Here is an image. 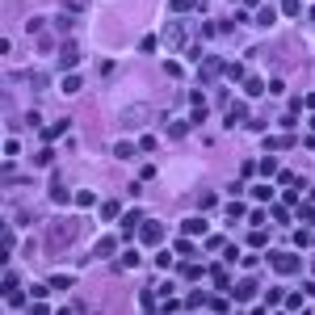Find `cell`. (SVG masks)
<instances>
[{"instance_id":"11","label":"cell","mask_w":315,"mask_h":315,"mask_svg":"<svg viewBox=\"0 0 315 315\" xmlns=\"http://www.w3.org/2000/svg\"><path fill=\"white\" fill-rule=\"evenodd\" d=\"M5 298H9V307H13V311H21V307H26V294H21V290H5Z\"/></svg>"},{"instance_id":"31","label":"cell","mask_w":315,"mask_h":315,"mask_svg":"<svg viewBox=\"0 0 315 315\" xmlns=\"http://www.w3.org/2000/svg\"><path fill=\"white\" fill-rule=\"evenodd\" d=\"M315 236H311V231H294V244H298V248H307V244H311Z\"/></svg>"},{"instance_id":"3","label":"cell","mask_w":315,"mask_h":315,"mask_svg":"<svg viewBox=\"0 0 315 315\" xmlns=\"http://www.w3.org/2000/svg\"><path fill=\"white\" fill-rule=\"evenodd\" d=\"M147 118H151V114H147V105H135V110H126L122 118H118V126H122V131H131V126L147 122Z\"/></svg>"},{"instance_id":"29","label":"cell","mask_w":315,"mask_h":315,"mask_svg":"<svg viewBox=\"0 0 315 315\" xmlns=\"http://www.w3.org/2000/svg\"><path fill=\"white\" fill-rule=\"evenodd\" d=\"M298 219L302 223H315V206H298Z\"/></svg>"},{"instance_id":"22","label":"cell","mask_w":315,"mask_h":315,"mask_svg":"<svg viewBox=\"0 0 315 315\" xmlns=\"http://www.w3.org/2000/svg\"><path fill=\"white\" fill-rule=\"evenodd\" d=\"M256 21H261V26H273V21H277V9H261V13H256Z\"/></svg>"},{"instance_id":"16","label":"cell","mask_w":315,"mask_h":315,"mask_svg":"<svg viewBox=\"0 0 315 315\" xmlns=\"http://www.w3.org/2000/svg\"><path fill=\"white\" fill-rule=\"evenodd\" d=\"M92 202H97V193H92V189H80V193H76V206H80V210H88Z\"/></svg>"},{"instance_id":"21","label":"cell","mask_w":315,"mask_h":315,"mask_svg":"<svg viewBox=\"0 0 315 315\" xmlns=\"http://www.w3.org/2000/svg\"><path fill=\"white\" fill-rule=\"evenodd\" d=\"M181 273H185V282H197V277H202V265H181Z\"/></svg>"},{"instance_id":"23","label":"cell","mask_w":315,"mask_h":315,"mask_svg":"<svg viewBox=\"0 0 315 315\" xmlns=\"http://www.w3.org/2000/svg\"><path fill=\"white\" fill-rule=\"evenodd\" d=\"M215 202H219L215 193H202V197H197V210H215Z\"/></svg>"},{"instance_id":"6","label":"cell","mask_w":315,"mask_h":315,"mask_svg":"<svg viewBox=\"0 0 315 315\" xmlns=\"http://www.w3.org/2000/svg\"><path fill=\"white\" fill-rule=\"evenodd\" d=\"M252 294H256V282H252V277H240V282H236V298H240V302H248Z\"/></svg>"},{"instance_id":"20","label":"cell","mask_w":315,"mask_h":315,"mask_svg":"<svg viewBox=\"0 0 315 315\" xmlns=\"http://www.w3.org/2000/svg\"><path fill=\"white\" fill-rule=\"evenodd\" d=\"M67 126H72V122H67V118H63V122H55V126H51V131H42V139H59V135L67 131Z\"/></svg>"},{"instance_id":"7","label":"cell","mask_w":315,"mask_h":315,"mask_svg":"<svg viewBox=\"0 0 315 315\" xmlns=\"http://www.w3.org/2000/svg\"><path fill=\"white\" fill-rule=\"evenodd\" d=\"M139 223H143V210H131V215L122 219V231H126L122 240H131V231H139Z\"/></svg>"},{"instance_id":"18","label":"cell","mask_w":315,"mask_h":315,"mask_svg":"<svg viewBox=\"0 0 315 315\" xmlns=\"http://www.w3.org/2000/svg\"><path fill=\"white\" fill-rule=\"evenodd\" d=\"M206 302H210V294H202V290H193V294L185 298V307H206Z\"/></svg>"},{"instance_id":"25","label":"cell","mask_w":315,"mask_h":315,"mask_svg":"<svg viewBox=\"0 0 315 315\" xmlns=\"http://www.w3.org/2000/svg\"><path fill=\"white\" fill-rule=\"evenodd\" d=\"M256 172H265V177H277V160L269 156V160H265V164H261V168H256Z\"/></svg>"},{"instance_id":"9","label":"cell","mask_w":315,"mask_h":315,"mask_svg":"<svg viewBox=\"0 0 315 315\" xmlns=\"http://www.w3.org/2000/svg\"><path fill=\"white\" fill-rule=\"evenodd\" d=\"M181 231H185V236H202V231H206V219H185Z\"/></svg>"},{"instance_id":"8","label":"cell","mask_w":315,"mask_h":315,"mask_svg":"<svg viewBox=\"0 0 315 315\" xmlns=\"http://www.w3.org/2000/svg\"><path fill=\"white\" fill-rule=\"evenodd\" d=\"M277 147H294V139L290 135H269L265 139V151H277Z\"/></svg>"},{"instance_id":"32","label":"cell","mask_w":315,"mask_h":315,"mask_svg":"<svg viewBox=\"0 0 315 315\" xmlns=\"http://www.w3.org/2000/svg\"><path fill=\"white\" fill-rule=\"evenodd\" d=\"M110 252H114V240H110V236H105V240L97 244V256H110Z\"/></svg>"},{"instance_id":"30","label":"cell","mask_w":315,"mask_h":315,"mask_svg":"<svg viewBox=\"0 0 315 315\" xmlns=\"http://www.w3.org/2000/svg\"><path fill=\"white\" fill-rule=\"evenodd\" d=\"M252 172H256V164H252V160H244V164H240V177H244V181H252Z\"/></svg>"},{"instance_id":"10","label":"cell","mask_w":315,"mask_h":315,"mask_svg":"<svg viewBox=\"0 0 315 315\" xmlns=\"http://www.w3.org/2000/svg\"><path fill=\"white\" fill-rule=\"evenodd\" d=\"M244 92H248V97H261V92H265V80L248 76V80H244Z\"/></svg>"},{"instance_id":"1","label":"cell","mask_w":315,"mask_h":315,"mask_svg":"<svg viewBox=\"0 0 315 315\" xmlns=\"http://www.w3.org/2000/svg\"><path fill=\"white\" fill-rule=\"evenodd\" d=\"M269 265H273L282 277H294V273H298V256H294V252H269Z\"/></svg>"},{"instance_id":"33","label":"cell","mask_w":315,"mask_h":315,"mask_svg":"<svg viewBox=\"0 0 315 315\" xmlns=\"http://www.w3.org/2000/svg\"><path fill=\"white\" fill-rule=\"evenodd\" d=\"M282 13H290V17H294V13H298V0H282Z\"/></svg>"},{"instance_id":"19","label":"cell","mask_w":315,"mask_h":315,"mask_svg":"<svg viewBox=\"0 0 315 315\" xmlns=\"http://www.w3.org/2000/svg\"><path fill=\"white\" fill-rule=\"evenodd\" d=\"M282 307H286V311H302L307 302H302V294H290V298H282Z\"/></svg>"},{"instance_id":"14","label":"cell","mask_w":315,"mask_h":315,"mask_svg":"<svg viewBox=\"0 0 315 315\" xmlns=\"http://www.w3.org/2000/svg\"><path fill=\"white\" fill-rule=\"evenodd\" d=\"M210 277H215V290H227V286H231L227 269H219V265H215V269H210Z\"/></svg>"},{"instance_id":"12","label":"cell","mask_w":315,"mask_h":315,"mask_svg":"<svg viewBox=\"0 0 315 315\" xmlns=\"http://www.w3.org/2000/svg\"><path fill=\"white\" fill-rule=\"evenodd\" d=\"M80 84H84V80H80L76 72H67V76H63V92H67V97H72V92H80Z\"/></svg>"},{"instance_id":"13","label":"cell","mask_w":315,"mask_h":315,"mask_svg":"<svg viewBox=\"0 0 315 315\" xmlns=\"http://www.w3.org/2000/svg\"><path fill=\"white\" fill-rule=\"evenodd\" d=\"M185 135H189V122H168V139H177V143H181Z\"/></svg>"},{"instance_id":"28","label":"cell","mask_w":315,"mask_h":315,"mask_svg":"<svg viewBox=\"0 0 315 315\" xmlns=\"http://www.w3.org/2000/svg\"><path fill=\"white\" fill-rule=\"evenodd\" d=\"M139 265V252H122V269H135Z\"/></svg>"},{"instance_id":"15","label":"cell","mask_w":315,"mask_h":315,"mask_svg":"<svg viewBox=\"0 0 315 315\" xmlns=\"http://www.w3.org/2000/svg\"><path fill=\"white\" fill-rule=\"evenodd\" d=\"M118 215H122V206H118V202H105V206H101V219H105V223H114Z\"/></svg>"},{"instance_id":"2","label":"cell","mask_w":315,"mask_h":315,"mask_svg":"<svg viewBox=\"0 0 315 315\" xmlns=\"http://www.w3.org/2000/svg\"><path fill=\"white\" fill-rule=\"evenodd\" d=\"M135 236H139V240H143V244H147V248H156V244H160V240H164V227H160V223H156V219H143V223H139V231H135Z\"/></svg>"},{"instance_id":"27","label":"cell","mask_w":315,"mask_h":315,"mask_svg":"<svg viewBox=\"0 0 315 315\" xmlns=\"http://www.w3.org/2000/svg\"><path fill=\"white\" fill-rule=\"evenodd\" d=\"M206 307H210V311H227L231 302H227V298H215V294H210V302H206Z\"/></svg>"},{"instance_id":"5","label":"cell","mask_w":315,"mask_h":315,"mask_svg":"<svg viewBox=\"0 0 315 315\" xmlns=\"http://www.w3.org/2000/svg\"><path fill=\"white\" fill-rule=\"evenodd\" d=\"M76 59H80V46H76V38H67L63 55H59V67H76Z\"/></svg>"},{"instance_id":"17","label":"cell","mask_w":315,"mask_h":315,"mask_svg":"<svg viewBox=\"0 0 315 315\" xmlns=\"http://www.w3.org/2000/svg\"><path fill=\"white\" fill-rule=\"evenodd\" d=\"M172 13H189V9H197V0H168Z\"/></svg>"},{"instance_id":"26","label":"cell","mask_w":315,"mask_h":315,"mask_svg":"<svg viewBox=\"0 0 315 315\" xmlns=\"http://www.w3.org/2000/svg\"><path fill=\"white\" fill-rule=\"evenodd\" d=\"M252 197L256 202H269V185H252Z\"/></svg>"},{"instance_id":"4","label":"cell","mask_w":315,"mask_h":315,"mask_svg":"<svg viewBox=\"0 0 315 315\" xmlns=\"http://www.w3.org/2000/svg\"><path fill=\"white\" fill-rule=\"evenodd\" d=\"M223 59H202V67H197V80H202V84H210V80L215 76H223Z\"/></svg>"},{"instance_id":"24","label":"cell","mask_w":315,"mask_h":315,"mask_svg":"<svg viewBox=\"0 0 315 315\" xmlns=\"http://www.w3.org/2000/svg\"><path fill=\"white\" fill-rule=\"evenodd\" d=\"M139 307L151 311V307H156V294H151V290H143V294H139Z\"/></svg>"}]
</instances>
